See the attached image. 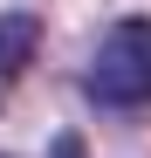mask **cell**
Masks as SVG:
<instances>
[{
  "label": "cell",
  "instance_id": "1",
  "mask_svg": "<svg viewBox=\"0 0 151 158\" xmlns=\"http://www.w3.org/2000/svg\"><path fill=\"white\" fill-rule=\"evenodd\" d=\"M89 103L117 117H151V14H124L89 62Z\"/></svg>",
  "mask_w": 151,
  "mask_h": 158
},
{
  "label": "cell",
  "instance_id": "3",
  "mask_svg": "<svg viewBox=\"0 0 151 158\" xmlns=\"http://www.w3.org/2000/svg\"><path fill=\"white\" fill-rule=\"evenodd\" d=\"M48 158H89V144L76 138V131H55V138H48Z\"/></svg>",
  "mask_w": 151,
  "mask_h": 158
},
{
  "label": "cell",
  "instance_id": "2",
  "mask_svg": "<svg viewBox=\"0 0 151 158\" xmlns=\"http://www.w3.org/2000/svg\"><path fill=\"white\" fill-rule=\"evenodd\" d=\"M35 48H41V14H0V103H7V83L21 69L35 62Z\"/></svg>",
  "mask_w": 151,
  "mask_h": 158
}]
</instances>
